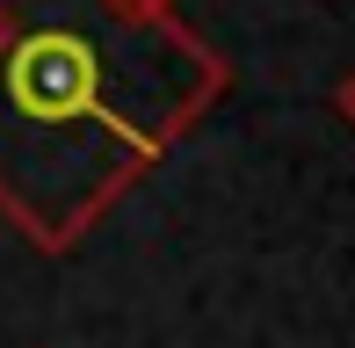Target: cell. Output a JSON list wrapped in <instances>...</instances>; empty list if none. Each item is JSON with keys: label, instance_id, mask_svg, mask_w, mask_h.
I'll use <instances>...</instances> for the list:
<instances>
[{"label": "cell", "instance_id": "cell-1", "mask_svg": "<svg viewBox=\"0 0 355 348\" xmlns=\"http://www.w3.org/2000/svg\"><path fill=\"white\" fill-rule=\"evenodd\" d=\"M182 131L189 116L116 94V51L94 29H15L0 0V211L44 254H66Z\"/></svg>", "mask_w": 355, "mask_h": 348}, {"label": "cell", "instance_id": "cell-2", "mask_svg": "<svg viewBox=\"0 0 355 348\" xmlns=\"http://www.w3.org/2000/svg\"><path fill=\"white\" fill-rule=\"evenodd\" d=\"M94 15H109L123 29H167L182 22V0H94Z\"/></svg>", "mask_w": 355, "mask_h": 348}, {"label": "cell", "instance_id": "cell-3", "mask_svg": "<svg viewBox=\"0 0 355 348\" xmlns=\"http://www.w3.org/2000/svg\"><path fill=\"white\" fill-rule=\"evenodd\" d=\"M334 109H341V123H348V131H355V73H348L341 87H334Z\"/></svg>", "mask_w": 355, "mask_h": 348}, {"label": "cell", "instance_id": "cell-4", "mask_svg": "<svg viewBox=\"0 0 355 348\" xmlns=\"http://www.w3.org/2000/svg\"><path fill=\"white\" fill-rule=\"evenodd\" d=\"M15 8H22V0H15Z\"/></svg>", "mask_w": 355, "mask_h": 348}]
</instances>
